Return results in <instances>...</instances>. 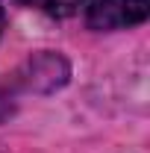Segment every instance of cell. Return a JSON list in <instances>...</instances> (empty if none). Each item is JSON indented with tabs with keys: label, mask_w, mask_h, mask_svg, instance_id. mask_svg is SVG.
I'll list each match as a JSON object with an SVG mask.
<instances>
[{
	"label": "cell",
	"mask_w": 150,
	"mask_h": 153,
	"mask_svg": "<svg viewBox=\"0 0 150 153\" xmlns=\"http://www.w3.org/2000/svg\"><path fill=\"white\" fill-rule=\"evenodd\" d=\"M150 12L147 0H94L88 6V27L91 30H121L141 24Z\"/></svg>",
	"instance_id": "cell-1"
},
{
	"label": "cell",
	"mask_w": 150,
	"mask_h": 153,
	"mask_svg": "<svg viewBox=\"0 0 150 153\" xmlns=\"http://www.w3.org/2000/svg\"><path fill=\"white\" fill-rule=\"evenodd\" d=\"M21 3L24 6H36V9L53 15V18H71L82 6V0H21Z\"/></svg>",
	"instance_id": "cell-2"
},
{
	"label": "cell",
	"mask_w": 150,
	"mask_h": 153,
	"mask_svg": "<svg viewBox=\"0 0 150 153\" xmlns=\"http://www.w3.org/2000/svg\"><path fill=\"white\" fill-rule=\"evenodd\" d=\"M0 30H3V9H0Z\"/></svg>",
	"instance_id": "cell-3"
}]
</instances>
